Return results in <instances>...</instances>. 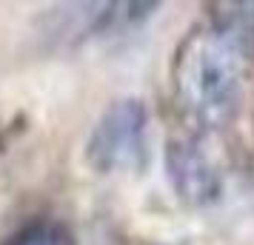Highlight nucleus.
<instances>
[{
	"mask_svg": "<svg viewBox=\"0 0 254 245\" xmlns=\"http://www.w3.org/2000/svg\"><path fill=\"white\" fill-rule=\"evenodd\" d=\"M252 60L254 46L229 3H211L172 60V97L189 131L211 134L237 120L252 86Z\"/></svg>",
	"mask_w": 254,
	"mask_h": 245,
	"instance_id": "f257e3e1",
	"label": "nucleus"
},
{
	"mask_svg": "<svg viewBox=\"0 0 254 245\" xmlns=\"http://www.w3.org/2000/svg\"><path fill=\"white\" fill-rule=\"evenodd\" d=\"M149 157V108L137 97H123L106 105L97 117L86 160L100 174H128L140 171Z\"/></svg>",
	"mask_w": 254,
	"mask_h": 245,
	"instance_id": "f03ea898",
	"label": "nucleus"
},
{
	"mask_svg": "<svg viewBox=\"0 0 254 245\" xmlns=\"http://www.w3.org/2000/svg\"><path fill=\"white\" fill-rule=\"evenodd\" d=\"M203 137L206 134L186 131L166 143V177L177 199H183L186 205H208L223 191L220 168Z\"/></svg>",
	"mask_w": 254,
	"mask_h": 245,
	"instance_id": "7ed1b4c3",
	"label": "nucleus"
},
{
	"mask_svg": "<svg viewBox=\"0 0 254 245\" xmlns=\"http://www.w3.org/2000/svg\"><path fill=\"white\" fill-rule=\"evenodd\" d=\"M3 245H74V237L58 220H35L12 234Z\"/></svg>",
	"mask_w": 254,
	"mask_h": 245,
	"instance_id": "20e7f679",
	"label": "nucleus"
},
{
	"mask_svg": "<svg viewBox=\"0 0 254 245\" xmlns=\"http://www.w3.org/2000/svg\"><path fill=\"white\" fill-rule=\"evenodd\" d=\"M231 14H234V20L240 23V29L246 32V37L252 40L254 46V3H229Z\"/></svg>",
	"mask_w": 254,
	"mask_h": 245,
	"instance_id": "39448f33",
	"label": "nucleus"
}]
</instances>
